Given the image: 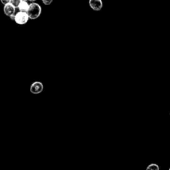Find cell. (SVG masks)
<instances>
[{"mask_svg": "<svg viewBox=\"0 0 170 170\" xmlns=\"http://www.w3.org/2000/svg\"><path fill=\"white\" fill-rule=\"evenodd\" d=\"M27 13L29 17V19L36 20L41 15V7L38 3L35 2L31 3L29 5V8Z\"/></svg>", "mask_w": 170, "mask_h": 170, "instance_id": "obj_1", "label": "cell"}, {"mask_svg": "<svg viewBox=\"0 0 170 170\" xmlns=\"http://www.w3.org/2000/svg\"><path fill=\"white\" fill-rule=\"evenodd\" d=\"M29 20V17L27 12L19 11L15 14V21L18 25H25Z\"/></svg>", "mask_w": 170, "mask_h": 170, "instance_id": "obj_2", "label": "cell"}, {"mask_svg": "<svg viewBox=\"0 0 170 170\" xmlns=\"http://www.w3.org/2000/svg\"><path fill=\"white\" fill-rule=\"evenodd\" d=\"M44 86L42 82L39 81H35L32 82L30 86V92L33 94H39L43 92Z\"/></svg>", "mask_w": 170, "mask_h": 170, "instance_id": "obj_3", "label": "cell"}, {"mask_svg": "<svg viewBox=\"0 0 170 170\" xmlns=\"http://www.w3.org/2000/svg\"><path fill=\"white\" fill-rule=\"evenodd\" d=\"M89 3L92 10L96 11H100L103 7L102 0H89Z\"/></svg>", "mask_w": 170, "mask_h": 170, "instance_id": "obj_4", "label": "cell"}, {"mask_svg": "<svg viewBox=\"0 0 170 170\" xmlns=\"http://www.w3.org/2000/svg\"><path fill=\"white\" fill-rule=\"evenodd\" d=\"M15 7H13L11 3L7 4V5L4 6L3 7V12L5 13L6 15L8 16V17H11L15 15Z\"/></svg>", "mask_w": 170, "mask_h": 170, "instance_id": "obj_5", "label": "cell"}, {"mask_svg": "<svg viewBox=\"0 0 170 170\" xmlns=\"http://www.w3.org/2000/svg\"><path fill=\"white\" fill-rule=\"evenodd\" d=\"M29 5L27 2L25 1H21L19 7H18V9H19L20 11H23V12H27L28 11L29 8Z\"/></svg>", "mask_w": 170, "mask_h": 170, "instance_id": "obj_6", "label": "cell"}, {"mask_svg": "<svg viewBox=\"0 0 170 170\" xmlns=\"http://www.w3.org/2000/svg\"><path fill=\"white\" fill-rule=\"evenodd\" d=\"M146 170H159V167L156 163H151L146 168Z\"/></svg>", "mask_w": 170, "mask_h": 170, "instance_id": "obj_7", "label": "cell"}, {"mask_svg": "<svg viewBox=\"0 0 170 170\" xmlns=\"http://www.w3.org/2000/svg\"><path fill=\"white\" fill-rule=\"evenodd\" d=\"M21 2V0H11L10 3L13 7H15V8H18Z\"/></svg>", "mask_w": 170, "mask_h": 170, "instance_id": "obj_8", "label": "cell"}, {"mask_svg": "<svg viewBox=\"0 0 170 170\" xmlns=\"http://www.w3.org/2000/svg\"><path fill=\"white\" fill-rule=\"evenodd\" d=\"M43 3L45 6H49L53 2V0H42Z\"/></svg>", "mask_w": 170, "mask_h": 170, "instance_id": "obj_9", "label": "cell"}, {"mask_svg": "<svg viewBox=\"0 0 170 170\" xmlns=\"http://www.w3.org/2000/svg\"><path fill=\"white\" fill-rule=\"evenodd\" d=\"M0 1H1L2 3L4 6L7 5V4L10 3V2H11V0H0Z\"/></svg>", "mask_w": 170, "mask_h": 170, "instance_id": "obj_10", "label": "cell"}, {"mask_svg": "<svg viewBox=\"0 0 170 170\" xmlns=\"http://www.w3.org/2000/svg\"><path fill=\"white\" fill-rule=\"evenodd\" d=\"M28 1L31 2V3H34L35 1H37V0H28Z\"/></svg>", "mask_w": 170, "mask_h": 170, "instance_id": "obj_11", "label": "cell"}, {"mask_svg": "<svg viewBox=\"0 0 170 170\" xmlns=\"http://www.w3.org/2000/svg\"><path fill=\"white\" fill-rule=\"evenodd\" d=\"M21 1H25V2H27L28 0H21Z\"/></svg>", "mask_w": 170, "mask_h": 170, "instance_id": "obj_12", "label": "cell"}, {"mask_svg": "<svg viewBox=\"0 0 170 170\" xmlns=\"http://www.w3.org/2000/svg\"><path fill=\"white\" fill-rule=\"evenodd\" d=\"M169 170H170V168H169Z\"/></svg>", "mask_w": 170, "mask_h": 170, "instance_id": "obj_13", "label": "cell"}, {"mask_svg": "<svg viewBox=\"0 0 170 170\" xmlns=\"http://www.w3.org/2000/svg\"><path fill=\"white\" fill-rule=\"evenodd\" d=\"M169 115H170V113H169Z\"/></svg>", "mask_w": 170, "mask_h": 170, "instance_id": "obj_14", "label": "cell"}]
</instances>
